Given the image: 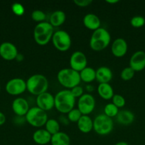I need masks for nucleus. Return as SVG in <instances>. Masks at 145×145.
<instances>
[{
  "label": "nucleus",
  "instance_id": "1",
  "mask_svg": "<svg viewBox=\"0 0 145 145\" xmlns=\"http://www.w3.org/2000/svg\"><path fill=\"white\" fill-rule=\"evenodd\" d=\"M55 107L61 113L65 114L74 108L76 99L72 96L71 90L63 89L59 91L54 96Z\"/></svg>",
  "mask_w": 145,
  "mask_h": 145
},
{
  "label": "nucleus",
  "instance_id": "2",
  "mask_svg": "<svg viewBox=\"0 0 145 145\" xmlns=\"http://www.w3.org/2000/svg\"><path fill=\"white\" fill-rule=\"evenodd\" d=\"M26 90L34 96L48 91L49 82L46 76L41 74H34L26 81Z\"/></svg>",
  "mask_w": 145,
  "mask_h": 145
},
{
  "label": "nucleus",
  "instance_id": "3",
  "mask_svg": "<svg viewBox=\"0 0 145 145\" xmlns=\"http://www.w3.org/2000/svg\"><path fill=\"white\" fill-rule=\"evenodd\" d=\"M111 42V35L109 31L100 27L92 32L90 39V47L94 51H102L105 50Z\"/></svg>",
  "mask_w": 145,
  "mask_h": 145
},
{
  "label": "nucleus",
  "instance_id": "4",
  "mask_svg": "<svg viewBox=\"0 0 145 145\" xmlns=\"http://www.w3.org/2000/svg\"><path fill=\"white\" fill-rule=\"evenodd\" d=\"M54 28L49 22L38 23L34 27L33 35L35 42L39 45H45L52 39Z\"/></svg>",
  "mask_w": 145,
  "mask_h": 145
},
{
  "label": "nucleus",
  "instance_id": "5",
  "mask_svg": "<svg viewBox=\"0 0 145 145\" xmlns=\"http://www.w3.org/2000/svg\"><path fill=\"white\" fill-rule=\"evenodd\" d=\"M57 79L60 84L67 89H71L80 83L79 72L71 68L61 69L57 74Z\"/></svg>",
  "mask_w": 145,
  "mask_h": 145
},
{
  "label": "nucleus",
  "instance_id": "6",
  "mask_svg": "<svg viewBox=\"0 0 145 145\" xmlns=\"http://www.w3.org/2000/svg\"><path fill=\"white\" fill-rule=\"evenodd\" d=\"M25 119L30 125L39 128L45 125L48 118L46 112L37 106H34L30 108L28 113L25 116Z\"/></svg>",
  "mask_w": 145,
  "mask_h": 145
},
{
  "label": "nucleus",
  "instance_id": "7",
  "mask_svg": "<svg viewBox=\"0 0 145 145\" xmlns=\"http://www.w3.org/2000/svg\"><path fill=\"white\" fill-rule=\"evenodd\" d=\"M114 123L112 118L104 113L97 116L93 120V130L100 135H107L113 130Z\"/></svg>",
  "mask_w": 145,
  "mask_h": 145
},
{
  "label": "nucleus",
  "instance_id": "8",
  "mask_svg": "<svg viewBox=\"0 0 145 145\" xmlns=\"http://www.w3.org/2000/svg\"><path fill=\"white\" fill-rule=\"evenodd\" d=\"M52 43L58 50L65 52L72 45V40L70 34L63 30H58L54 32L52 36Z\"/></svg>",
  "mask_w": 145,
  "mask_h": 145
},
{
  "label": "nucleus",
  "instance_id": "9",
  "mask_svg": "<svg viewBox=\"0 0 145 145\" xmlns=\"http://www.w3.org/2000/svg\"><path fill=\"white\" fill-rule=\"evenodd\" d=\"M95 108V99L90 93H84L78 99V109L82 115L89 116Z\"/></svg>",
  "mask_w": 145,
  "mask_h": 145
},
{
  "label": "nucleus",
  "instance_id": "10",
  "mask_svg": "<svg viewBox=\"0 0 145 145\" xmlns=\"http://www.w3.org/2000/svg\"><path fill=\"white\" fill-rule=\"evenodd\" d=\"M6 91L12 96H18L26 91V82L21 78H13L6 84Z\"/></svg>",
  "mask_w": 145,
  "mask_h": 145
},
{
  "label": "nucleus",
  "instance_id": "11",
  "mask_svg": "<svg viewBox=\"0 0 145 145\" xmlns=\"http://www.w3.org/2000/svg\"><path fill=\"white\" fill-rule=\"evenodd\" d=\"M69 64L70 68L80 72L88 67V59L86 55L82 51H75L71 54Z\"/></svg>",
  "mask_w": 145,
  "mask_h": 145
},
{
  "label": "nucleus",
  "instance_id": "12",
  "mask_svg": "<svg viewBox=\"0 0 145 145\" xmlns=\"http://www.w3.org/2000/svg\"><path fill=\"white\" fill-rule=\"evenodd\" d=\"M36 103L37 107L46 112L55 107L54 96L52 93L46 91L36 96Z\"/></svg>",
  "mask_w": 145,
  "mask_h": 145
},
{
  "label": "nucleus",
  "instance_id": "13",
  "mask_svg": "<svg viewBox=\"0 0 145 145\" xmlns=\"http://www.w3.org/2000/svg\"><path fill=\"white\" fill-rule=\"evenodd\" d=\"M129 67L136 72H141L145 69V52L143 50L136 51L129 59Z\"/></svg>",
  "mask_w": 145,
  "mask_h": 145
},
{
  "label": "nucleus",
  "instance_id": "14",
  "mask_svg": "<svg viewBox=\"0 0 145 145\" xmlns=\"http://www.w3.org/2000/svg\"><path fill=\"white\" fill-rule=\"evenodd\" d=\"M18 54L16 46L10 42H4L0 44V56L6 60L15 59Z\"/></svg>",
  "mask_w": 145,
  "mask_h": 145
},
{
  "label": "nucleus",
  "instance_id": "15",
  "mask_svg": "<svg viewBox=\"0 0 145 145\" xmlns=\"http://www.w3.org/2000/svg\"><path fill=\"white\" fill-rule=\"evenodd\" d=\"M128 45L127 41L122 38L114 40L111 45V52L116 57H122L127 52Z\"/></svg>",
  "mask_w": 145,
  "mask_h": 145
},
{
  "label": "nucleus",
  "instance_id": "16",
  "mask_svg": "<svg viewBox=\"0 0 145 145\" xmlns=\"http://www.w3.org/2000/svg\"><path fill=\"white\" fill-rule=\"evenodd\" d=\"M11 108L17 116H25L30 109L29 104L26 99L22 97H17L13 101Z\"/></svg>",
  "mask_w": 145,
  "mask_h": 145
},
{
  "label": "nucleus",
  "instance_id": "17",
  "mask_svg": "<svg viewBox=\"0 0 145 145\" xmlns=\"http://www.w3.org/2000/svg\"><path fill=\"white\" fill-rule=\"evenodd\" d=\"M82 23L88 29L93 31L101 27L100 19L96 14L92 13H89L84 16Z\"/></svg>",
  "mask_w": 145,
  "mask_h": 145
},
{
  "label": "nucleus",
  "instance_id": "18",
  "mask_svg": "<svg viewBox=\"0 0 145 145\" xmlns=\"http://www.w3.org/2000/svg\"><path fill=\"white\" fill-rule=\"evenodd\" d=\"M51 135L45 129H38L33 133L34 142L38 145H46L51 142Z\"/></svg>",
  "mask_w": 145,
  "mask_h": 145
},
{
  "label": "nucleus",
  "instance_id": "19",
  "mask_svg": "<svg viewBox=\"0 0 145 145\" xmlns=\"http://www.w3.org/2000/svg\"><path fill=\"white\" fill-rule=\"evenodd\" d=\"M113 77V74L110 68L101 66L96 69V80L100 84L109 83Z\"/></svg>",
  "mask_w": 145,
  "mask_h": 145
},
{
  "label": "nucleus",
  "instance_id": "20",
  "mask_svg": "<svg viewBox=\"0 0 145 145\" xmlns=\"http://www.w3.org/2000/svg\"><path fill=\"white\" fill-rule=\"evenodd\" d=\"M116 121L122 125H130L134 121V114L131 110H119L117 115L115 117Z\"/></svg>",
  "mask_w": 145,
  "mask_h": 145
},
{
  "label": "nucleus",
  "instance_id": "21",
  "mask_svg": "<svg viewBox=\"0 0 145 145\" xmlns=\"http://www.w3.org/2000/svg\"><path fill=\"white\" fill-rule=\"evenodd\" d=\"M77 127L78 130L82 133H89L93 130V120L89 116L82 115L77 122Z\"/></svg>",
  "mask_w": 145,
  "mask_h": 145
},
{
  "label": "nucleus",
  "instance_id": "22",
  "mask_svg": "<svg viewBox=\"0 0 145 145\" xmlns=\"http://www.w3.org/2000/svg\"><path fill=\"white\" fill-rule=\"evenodd\" d=\"M97 91L99 96L105 100H110L115 95L113 88L109 83L99 84Z\"/></svg>",
  "mask_w": 145,
  "mask_h": 145
},
{
  "label": "nucleus",
  "instance_id": "23",
  "mask_svg": "<svg viewBox=\"0 0 145 145\" xmlns=\"http://www.w3.org/2000/svg\"><path fill=\"white\" fill-rule=\"evenodd\" d=\"M66 20V14L62 10H56L51 14L49 23L53 27H58L65 23Z\"/></svg>",
  "mask_w": 145,
  "mask_h": 145
},
{
  "label": "nucleus",
  "instance_id": "24",
  "mask_svg": "<svg viewBox=\"0 0 145 145\" xmlns=\"http://www.w3.org/2000/svg\"><path fill=\"white\" fill-rule=\"evenodd\" d=\"M51 145H71V138L67 133L58 132L51 136Z\"/></svg>",
  "mask_w": 145,
  "mask_h": 145
},
{
  "label": "nucleus",
  "instance_id": "25",
  "mask_svg": "<svg viewBox=\"0 0 145 145\" xmlns=\"http://www.w3.org/2000/svg\"><path fill=\"white\" fill-rule=\"evenodd\" d=\"M79 74L80 80L85 83H91L96 79V70L91 67H86Z\"/></svg>",
  "mask_w": 145,
  "mask_h": 145
},
{
  "label": "nucleus",
  "instance_id": "26",
  "mask_svg": "<svg viewBox=\"0 0 145 145\" xmlns=\"http://www.w3.org/2000/svg\"><path fill=\"white\" fill-rule=\"evenodd\" d=\"M45 130H46L51 135H55L60 132L61 125L60 123L53 118H48L45 124Z\"/></svg>",
  "mask_w": 145,
  "mask_h": 145
},
{
  "label": "nucleus",
  "instance_id": "27",
  "mask_svg": "<svg viewBox=\"0 0 145 145\" xmlns=\"http://www.w3.org/2000/svg\"><path fill=\"white\" fill-rule=\"evenodd\" d=\"M104 114L107 117L112 118H115L119 112V108L112 103H109L106 104L104 107Z\"/></svg>",
  "mask_w": 145,
  "mask_h": 145
},
{
  "label": "nucleus",
  "instance_id": "28",
  "mask_svg": "<svg viewBox=\"0 0 145 145\" xmlns=\"http://www.w3.org/2000/svg\"><path fill=\"white\" fill-rule=\"evenodd\" d=\"M135 72L130 67H126L120 72V77L123 81H129L134 76Z\"/></svg>",
  "mask_w": 145,
  "mask_h": 145
},
{
  "label": "nucleus",
  "instance_id": "29",
  "mask_svg": "<svg viewBox=\"0 0 145 145\" xmlns=\"http://www.w3.org/2000/svg\"><path fill=\"white\" fill-rule=\"evenodd\" d=\"M31 16L34 21L38 22V23L44 22L45 21V18H46V14L42 10L36 9L32 11Z\"/></svg>",
  "mask_w": 145,
  "mask_h": 145
},
{
  "label": "nucleus",
  "instance_id": "30",
  "mask_svg": "<svg viewBox=\"0 0 145 145\" xmlns=\"http://www.w3.org/2000/svg\"><path fill=\"white\" fill-rule=\"evenodd\" d=\"M82 116V113L78 110V108H74L73 109H72L71 111L67 113L68 119L70 122H72V123H77Z\"/></svg>",
  "mask_w": 145,
  "mask_h": 145
},
{
  "label": "nucleus",
  "instance_id": "31",
  "mask_svg": "<svg viewBox=\"0 0 145 145\" xmlns=\"http://www.w3.org/2000/svg\"><path fill=\"white\" fill-rule=\"evenodd\" d=\"M130 24L134 28H139L144 26L145 24V18L142 16H134L130 20Z\"/></svg>",
  "mask_w": 145,
  "mask_h": 145
},
{
  "label": "nucleus",
  "instance_id": "32",
  "mask_svg": "<svg viewBox=\"0 0 145 145\" xmlns=\"http://www.w3.org/2000/svg\"><path fill=\"white\" fill-rule=\"evenodd\" d=\"M112 102L115 106H116L117 107L119 108H122L125 106L126 104V101L125 99L124 98L123 96L120 94H115L113 96L112 99Z\"/></svg>",
  "mask_w": 145,
  "mask_h": 145
},
{
  "label": "nucleus",
  "instance_id": "33",
  "mask_svg": "<svg viewBox=\"0 0 145 145\" xmlns=\"http://www.w3.org/2000/svg\"><path fill=\"white\" fill-rule=\"evenodd\" d=\"M11 11L15 15L20 16L24 15L25 12V8L21 3L15 2L11 5Z\"/></svg>",
  "mask_w": 145,
  "mask_h": 145
},
{
  "label": "nucleus",
  "instance_id": "34",
  "mask_svg": "<svg viewBox=\"0 0 145 145\" xmlns=\"http://www.w3.org/2000/svg\"><path fill=\"white\" fill-rule=\"evenodd\" d=\"M71 92L72 93V96L75 98V99H79L80 96H82L84 94V89L82 86H80V85L75 86L72 89H70Z\"/></svg>",
  "mask_w": 145,
  "mask_h": 145
},
{
  "label": "nucleus",
  "instance_id": "35",
  "mask_svg": "<svg viewBox=\"0 0 145 145\" xmlns=\"http://www.w3.org/2000/svg\"><path fill=\"white\" fill-rule=\"evenodd\" d=\"M73 3L79 7H86L92 4V0H73Z\"/></svg>",
  "mask_w": 145,
  "mask_h": 145
},
{
  "label": "nucleus",
  "instance_id": "36",
  "mask_svg": "<svg viewBox=\"0 0 145 145\" xmlns=\"http://www.w3.org/2000/svg\"><path fill=\"white\" fill-rule=\"evenodd\" d=\"M60 121L62 124L63 125H68L69 124V120L68 119V118L65 117L64 116H60Z\"/></svg>",
  "mask_w": 145,
  "mask_h": 145
},
{
  "label": "nucleus",
  "instance_id": "37",
  "mask_svg": "<svg viewBox=\"0 0 145 145\" xmlns=\"http://www.w3.org/2000/svg\"><path fill=\"white\" fill-rule=\"evenodd\" d=\"M6 122V116L2 112L0 111V125H2Z\"/></svg>",
  "mask_w": 145,
  "mask_h": 145
},
{
  "label": "nucleus",
  "instance_id": "38",
  "mask_svg": "<svg viewBox=\"0 0 145 145\" xmlns=\"http://www.w3.org/2000/svg\"><path fill=\"white\" fill-rule=\"evenodd\" d=\"M16 60L18 61V62H21V61L24 59V55H21V54H19L18 53V55H17L16 57Z\"/></svg>",
  "mask_w": 145,
  "mask_h": 145
},
{
  "label": "nucleus",
  "instance_id": "39",
  "mask_svg": "<svg viewBox=\"0 0 145 145\" xmlns=\"http://www.w3.org/2000/svg\"><path fill=\"white\" fill-rule=\"evenodd\" d=\"M85 89H86V91H88L89 92H92V91L94 90V87L92 86V85H87L86 86H85Z\"/></svg>",
  "mask_w": 145,
  "mask_h": 145
},
{
  "label": "nucleus",
  "instance_id": "40",
  "mask_svg": "<svg viewBox=\"0 0 145 145\" xmlns=\"http://www.w3.org/2000/svg\"><path fill=\"white\" fill-rule=\"evenodd\" d=\"M107 3H108V4H116V3H118L119 2V0H106Z\"/></svg>",
  "mask_w": 145,
  "mask_h": 145
},
{
  "label": "nucleus",
  "instance_id": "41",
  "mask_svg": "<svg viewBox=\"0 0 145 145\" xmlns=\"http://www.w3.org/2000/svg\"><path fill=\"white\" fill-rule=\"evenodd\" d=\"M114 145H129V144H128L127 142H126L121 141V142H117L116 144H115Z\"/></svg>",
  "mask_w": 145,
  "mask_h": 145
},
{
  "label": "nucleus",
  "instance_id": "42",
  "mask_svg": "<svg viewBox=\"0 0 145 145\" xmlns=\"http://www.w3.org/2000/svg\"><path fill=\"white\" fill-rule=\"evenodd\" d=\"M0 90H1V85H0Z\"/></svg>",
  "mask_w": 145,
  "mask_h": 145
}]
</instances>
